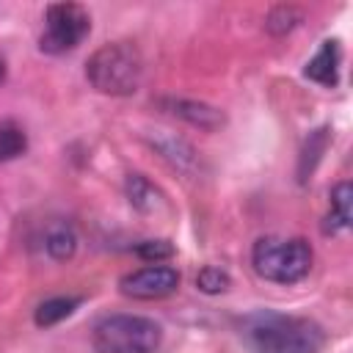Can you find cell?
Returning <instances> with one entry per match:
<instances>
[{"mask_svg": "<svg viewBox=\"0 0 353 353\" xmlns=\"http://www.w3.org/2000/svg\"><path fill=\"white\" fill-rule=\"evenodd\" d=\"M237 328L251 353H320L325 347V331L314 320L273 309L245 314Z\"/></svg>", "mask_w": 353, "mask_h": 353, "instance_id": "1", "label": "cell"}, {"mask_svg": "<svg viewBox=\"0 0 353 353\" xmlns=\"http://www.w3.org/2000/svg\"><path fill=\"white\" fill-rule=\"evenodd\" d=\"M143 74V61L138 47L130 41H110L102 44L85 63V77L99 94L127 97L138 91Z\"/></svg>", "mask_w": 353, "mask_h": 353, "instance_id": "2", "label": "cell"}, {"mask_svg": "<svg viewBox=\"0 0 353 353\" xmlns=\"http://www.w3.org/2000/svg\"><path fill=\"white\" fill-rule=\"evenodd\" d=\"M256 276L276 284H295L312 270V245L301 237H259L251 248Z\"/></svg>", "mask_w": 353, "mask_h": 353, "instance_id": "3", "label": "cell"}, {"mask_svg": "<svg viewBox=\"0 0 353 353\" xmlns=\"http://www.w3.org/2000/svg\"><path fill=\"white\" fill-rule=\"evenodd\" d=\"M160 339V325L141 314H110L94 325L97 353H154Z\"/></svg>", "mask_w": 353, "mask_h": 353, "instance_id": "4", "label": "cell"}, {"mask_svg": "<svg viewBox=\"0 0 353 353\" xmlns=\"http://www.w3.org/2000/svg\"><path fill=\"white\" fill-rule=\"evenodd\" d=\"M91 30V17L77 3H52L44 11V33L39 39V50L50 55H61L74 50Z\"/></svg>", "mask_w": 353, "mask_h": 353, "instance_id": "5", "label": "cell"}, {"mask_svg": "<svg viewBox=\"0 0 353 353\" xmlns=\"http://www.w3.org/2000/svg\"><path fill=\"white\" fill-rule=\"evenodd\" d=\"M119 287H121V292L127 298H135V301H157V298L171 295L179 287V273L171 265H146L141 270L127 273L119 281Z\"/></svg>", "mask_w": 353, "mask_h": 353, "instance_id": "6", "label": "cell"}, {"mask_svg": "<svg viewBox=\"0 0 353 353\" xmlns=\"http://www.w3.org/2000/svg\"><path fill=\"white\" fill-rule=\"evenodd\" d=\"M165 105L171 108L174 116H179V119H185L188 124H193V127H199V130H207V132L223 127V121H226L223 110H218V108H212V105H207V102H196V99H168Z\"/></svg>", "mask_w": 353, "mask_h": 353, "instance_id": "7", "label": "cell"}, {"mask_svg": "<svg viewBox=\"0 0 353 353\" xmlns=\"http://www.w3.org/2000/svg\"><path fill=\"white\" fill-rule=\"evenodd\" d=\"M152 146L174 165V168H179V171H193L196 168V163H199V157H196V149L185 141V138H179V135H174V132H168V130H154V135H152Z\"/></svg>", "mask_w": 353, "mask_h": 353, "instance_id": "8", "label": "cell"}, {"mask_svg": "<svg viewBox=\"0 0 353 353\" xmlns=\"http://www.w3.org/2000/svg\"><path fill=\"white\" fill-rule=\"evenodd\" d=\"M303 77L320 83V85H336L339 80V41L328 39L320 44L314 58L303 66Z\"/></svg>", "mask_w": 353, "mask_h": 353, "instance_id": "9", "label": "cell"}, {"mask_svg": "<svg viewBox=\"0 0 353 353\" xmlns=\"http://www.w3.org/2000/svg\"><path fill=\"white\" fill-rule=\"evenodd\" d=\"M127 199L141 212H152L157 204H163V193L143 174H130L127 176Z\"/></svg>", "mask_w": 353, "mask_h": 353, "instance_id": "10", "label": "cell"}, {"mask_svg": "<svg viewBox=\"0 0 353 353\" xmlns=\"http://www.w3.org/2000/svg\"><path fill=\"white\" fill-rule=\"evenodd\" d=\"M350 204H353V188H350V182H339L331 190V215H328L325 232H339V229L350 226V218H353Z\"/></svg>", "mask_w": 353, "mask_h": 353, "instance_id": "11", "label": "cell"}, {"mask_svg": "<svg viewBox=\"0 0 353 353\" xmlns=\"http://www.w3.org/2000/svg\"><path fill=\"white\" fill-rule=\"evenodd\" d=\"M77 306H80V298H63V295H58V298H50L44 303H39L33 320H36L39 328H50V325L66 320Z\"/></svg>", "mask_w": 353, "mask_h": 353, "instance_id": "12", "label": "cell"}, {"mask_svg": "<svg viewBox=\"0 0 353 353\" xmlns=\"http://www.w3.org/2000/svg\"><path fill=\"white\" fill-rule=\"evenodd\" d=\"M325 146H328V130H325V127L309 132V138H306V143H303V152H301V160H298V179H301V182H306V176L314 171V165H317V160L323 157Z\"/></svg>", "mask_w": 353, "mask_h": 353, "instance_id": "13", "label": "cell"}, {"mask_svg": "<svg viewBox=\"0 0 353 353\" xmlns=\"http://www.w3.org/2000/svg\"><path fill=\"white\" fill-rule=\"evenodd\" d=\"M44 248L52 259H69L77 248V234L72 232V226L66 223H58L47 232V240H44Z\"/></svg>", "mask_w": 353, "mask_h": 353, "instance_id": "14", "label": "cell"}, {"mask_svg": "<svg viewBox=\"0 0 353 353\" xmlns=\"http://www.w3.org/2000/svg\"><path fill=\"white\" fill-rule=\"evenodd\" d=\"M25 149H28V138L22 127H17L14 121H0V163L19 157Z\"/></svg>", "mask_w": 353, "mask_h": 353, "instance_id": "15", "label": "cell"}, {"mask_svg": "<svg viewBox=\"0 0 353 353\" xmlns=\"http://www.w3.org/2000/svg\"><path fill=\"white\" fill-rule=\"evenodd\" d=\"M301 19H303V11H301V8H295V6H276V8L268 14L265 28H268V33H273V36H284V33H290Z\"/></svg>", "mask_w": 353, "mask_h": 353, "instance_id": "16", "label": "cell"}, {"mask_svg": "<svg viewBox=\"0 0 353 353\" xmlns=\"http://www.w3.org/2000/svg\"><path fill=\"white\" fill-rule=\"evenodd\" d=\"M196 287H199L201 292H207V295H215V292H223V290L229 287V276H226L221 268L207 265V268H201V273L196 276Z\"/></svg>", "mask_w": 353, "mask_h": 353, "instance_id": "17", "label": "cell"}, {"mask_svg": "<svg viewBox=\"0 0 353 353\" xmlns=\"http://www.w3.org/2000/svg\"><path fill=\"white\" fill-rule=\"evenodd\" d=\"M135 254L146 262H160V259H168L174 254V245L168 240H143L135 245Z\"/></svg>", "mask_w": 353, "mask_h": 353, "instance_id": "18", "label": "cell"}, {"mask_svg": "<svg viewBox=\"0 0 353 353\" xmlns=\"http://www.w3.org/2000/svg\"><path fill=\"white\" fill-rule=\"evenodd\" d=\"M3 77H6V66H3V58H0V83H3Z\"/></svg>", "mask_w": 353, "mask_h": 353, "instance_id": "19", "label": "cell"}]
</instances>
